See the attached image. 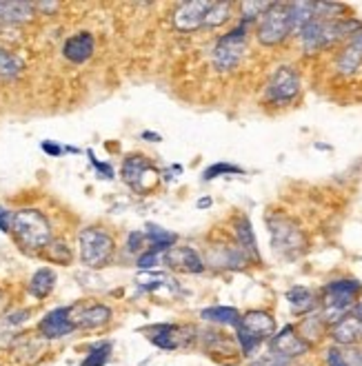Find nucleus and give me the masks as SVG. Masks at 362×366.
<instances>
[{"label":"nucleus","instance_id":"6e6552de","mask_svg":"<svg viewBox=\"0 0 362 366\" xmlns=\"http://www.w3.org/2000/svg\"><path fill=\"white\" fill-rule=\"evenodd\" d=\"M149 342L162 351H176V348H189L198 340V328L187 324H156L147 328Z\"/></svg>","mask_w":362,"mask_h":366},{"label":"nucleus","instance_id":"79ce46f5","mask_svg":"<svg viewBox=\"0 0 362 366\" xmlns=\"http://www.w3.org/2000/svg\"><path fill=\"white\" fill-rule=\"evenodd\" d=\"M27 318H29V311H16V313H9V315H7L5 324H7V326H18V324H23V322H27Z\"/></svg>","mask_w":362,"mask_h":366},{"label":"nucleus","instance_id":"58836bf2","mask_svg":"<svg viewBox=\"0 0 362 366\" xmlns=\"http://www.w3.org/2000/svg\"><path fill=\"white\" fill-rule=\"evenodd\" d=\"M251 366H291L289 360H283V358H278L273 353H267V355H262L258 358Z\"/></svg>","mask_w":362,"mask_h":366},{"label":"nucleus","instance_id":"c9c22d12","mask_svg":"<svg viewBox=\"0 0 362 366\" xmlns=\"http://www.w3.org/2000/svg\"><path fill=\"white\" fill-rule=\"evenodd\" d=\"M342 358L347 366H362V348L360 346H340Z\"/></svg>","mask_w":362,"mask_h":366},{"label":"nucleus","instance_id":"1a4fd4ad","mask_svg":"<svg viewBox=\"0 0 362 366\" xmlns=\"http://www.w3.org/2000/svg\"><path fill=\"white\" fill-rule=\"evenodd\" d=\"M300 93V76L293 67H278V72L271 76L269 85H267V100L271 105H289L291 100Z\"/></svg>","mask_w":362,"mask_h":366},{"label":"nucleus","instance_id":"9b49d317","mask_svg":"<svg viewBox=\"0 0 362 366\" xmlns=\"http://www.w3.org/2000/svg\"><path fill=\"white\" fill-rule=\"evenodd\" d=\"M120 176L127 185L131 189H136L138 193H147L145 180H149V185H156V180H158V171L152 166V162L140 154H131L125 158Z\"/></svg>","mask_w":362,"mask_h":366},{"label":"nucleus","instance_id":"f03ea898","mask_svg":"<svg viewBox=\"0 0 362 366\" xmlns=\"http://www.w3.org/2000/svg\"><path fill=\"white\" fill-rule=\"evenodd\" d=\"M360 293H362V285L358 280L344 278L329 282L322 289V299H320V315L327 322V326H334L342 318H347L353 311Z\"/></svg>","mask_w":362,"mask_h":366},{"label":"nucleus","instance_id":"412c9836","mask_svg":"<svg viewBox=\"0 0 362 366\" xmlns=\"http://www.w3.org/2000/svg\"><path fill=\"white\" fill-rule=\"evenodd\" d=\"M236 238H238V246L242 248V253L249 258V262H260V248H258V240H256V233H254V227L249 222L247 215H240L236 220Z\"/></svg>","mask_w":362,"mask_h":366},{"label":"nucleus","instance_id":"7c9ffc66","mask_svg":"<svg viewBox=\"0 0 362 366\" xmlns=\"http://www.w3.org/2000/svg\"><path fill=\"white\" fill-rule=\"evenodd\" d=\"M111 351H113L111 342H98L85 355V360L80 362V366H105L111 358Z\"/></svg>","mask_w":362,"mask_h":366},{"label":"nucleus","instance_id":"4c0bfd02","mask_svg":"<svg viewBox=\"0 0 362 366\" xmlns=\"http://www.w3.org/2000/svg\"><path fill=\"white\" fill-rule=\"evenodd\" d=\"M324 366H347V364H344L342 348H340V346L327 348V353H324Z\"/></svg>","mask_w":362,"mask_h":366},{"label":"nucleus","instance_id":"09e8293b","mask_svg":"<svg viewBox=\"0 0 362 366\" xmlns=\"http://www.w3.org/2000/svg\"><path fill=\"white\" fill-rule=\"evenodd\" d=\"M205 207H211V198H200L198 200V209H205Z\"/></svg>","mask_w":362,"mask_h":366},{"label":"nucleus","instance_id":"a18cd8bd","mask_svg":"<svg viewBox=\"0 0 362 366\" xmlns=\"http://www.w3.org/2000/svg\"><path fill=\"white\" fill-rule=\"evenodd\" d=\"M142 138H145V140H149V142H160V136H158V133H154V131H145V133H142Z\"/></svg>","mask_w":362,"mask_h":366},{"label":"nucleus","instance_id":"bb28decb","mask_svg":"<svg viewBox=\"0 0 362 366\" xmlns=\"http://www.w3.org/2000/svg\"><path fill=\"white\" fill-rule=\"evenodd\" d=\"M289 23H291V33H300V29L316 18V3H289Z\"/></svg>","mask_w":362,"mask_h":366},{"label":"nucleus","instance_id":"a878e982","mask_svg":"<svg viewBox=\"0 0 362 366\" xmlns=\"http://www.w3.org/2000/svg\"><path fill=\"white\" fill-rule=\"evenodd\" d=\"M54 287H56V273H54V269H49V266L38 269L29 280V293L34 295L36 299L47 297L49 293L54 291Z\"/></svg>","mask_w":362,"mask_h":366},{"label":"nucleus","instance_id":"a19ab883","mask_svg":"<svg viewBox=\"0 0 362 366\" xmlns=\"http://www.w3.org/2000/svg\"><path fill=\"white\" fill-rule=\"evenodd\" d=\"M87 156L91 158V164L98 169V173H103V178H107V180H111L113 178V169L109 164H105V162H98L96 158H94V151H87Z\"/></svg>","mask_w":362,"mask_h":366},{"label":"nucleus","instance_id":"8fccbe9b","mask_svg":"<svg viewBox=\"0 0 362 366\" xmlns=\"http://www.w3.org/2000/svg\"><path fill=\"white\" fill-rule=\"evenodd\" d=\"M298 366H314V364H298Z\"/></svg>","mask_w":362,"mask_h":366},{"label":"nucleus","instance_id":"c03bdc74","mask_svg":"<svg viewBox=\"0 0 362 366\" xmlns=\"http://www.w3.org/2000/svg\"><path fill=\"white\" fill-rule=\"evenodd\" d=\"M40 149L47 154V156H52V158H58V156H62V151L64 149L60 147V144H56V142H52V140H45L43 144H40Z\"/></svg>","mask_w":362,"mask_h":366},{"label":"nucleus","instance_id":"e433bc0d","mask_svg":"<svg viewBox=\"0 0 362 366\" xmlns=\"http://www.w3.org/2000/svg\"><path fill=\"white\" fill-rule=\"evenodd\" d=\"M160 262V253H156V251H152V248H147L145 253H140V258H138V266L142 271H149V269H154V266Z\"/></svg>","mask_w":362,"mask_h":366},{"label":"nucleus","instance_id":"c756f323","mask_svg":"<svg viewBox=\"0 0 362 366\" xmlns=\"http://www.w3.org/2000/svg\"><path fill=\"white\" fill-rule=\"evenodd\" d=\"M23 67H25V64H23V60H21L18 56L0 47V78L11 80V78H16V76H21Z\"/></svg>","mask_w":362,"mask_h":366},{"label":"nucleus","instance_id":"6ab92c4d","mask_svg":"<svg viewBox=\"0 0 362 366\" xmlns=\"http://www.w3.org/2000/svg\"><path fill=\"white\" fill-rule=\"evenodd\" d=\"M207 262L209 266H218V269H242L249 258L242 253L240 246H213Z\"/></svg>","mask_w":362,"mask_h":366},{"label":"nucleus","instance_id":"aec40b11","mask_svg":"<svg viewBox=\"0 0 362 366\" xmlns=\"http://www.w3.org/2000/svg\"><path fill=\"white\" fill-rule=\"evenodd\" d=\"M360 64H362V31H358L356 36L349 38L347 47H344L338 56L336 69L342 76H351L356 74V69H360Z\"/></svg>","mask_w":362,"mask_h":366},{"label":"nucleus","instance_id":"4be33fe9","mask_svg":"<svg viewBox=\"0 0 362 366\" xmlns=\"http://www.w3.org/2000/svg\"><path fill=\"white\" fill-rule=\"evenodd\" d=\"M34 3H23V0H0V23L18 25L34 18Z\"/></svg>","mask_w":362,"mask_h":366},{"label":"nucleus","instance_id":"7ed1b4c3","mask_svg":"<svg viewBox=\"0 0 362 366\" xmlns=\"http://www.w3.org/2000/svg\"><path fill=\"white\" fill-rule=\"evenodd\" d=\"M11 233L27 251H40L52 242V224L38 209H21L13 213Z\"/></svg>","mask_w":362,"mask_h":366},{"label":"nucleus","instance_id":"2eb2a0df","mask_svg":"<svg viewBox=\"0 0 362 366\" xmlns=\"http://www.w3.org/2000/svg\"><path fill=\"white\" fill-rule=\"evenodd\" d=\"M164 264H169L171 269L183 271V273H203L205 262L198 256V251L191 246H171L169 251L162 253Z\"/></svg>","mask_w":362,"mask_h":366},{"label":"nucleus","instance_id":"5701e85b","mask_svg":"<svg viewBox=\"0 0 362 366\" xmlns=\"http://www.w3.org/2000/svg\"><path fill=\"white\" fill-rule=\"evenodd\" d=\"M285 297L291 307V313H295V315H309V313L318 311V297L307 287H291Z\"/></svg>","mask_w":362,"mask_h":366},{"label":"nucleus","instance_id":"20e7f679","mask_svg":"<svg viewBox=\"0 0 362 366\" xmlns=\"http://www.w3.org/2000/svg\"><path fill=\"white\" fill-rule=\"evenodd\" d=\"M80 244V262L89 266V269H103L107 266L116 253V242L109 236L105 229L98 227H87L80 231L78 236Z\"/></svg>","mask_w":362,"mask_h":366},{"label":"nucleus","instance_id":"f3484780","mask_svg":"<svg viewBox=\"0 0 362 366\" xmlns=\"http://www.w3.org/2000/svg\"><path fill=\"white\" fill-rule=\"evenodd\" d=\"M96 52V40L89 31H80L76 36H69L62 45V56L74 64L87 62Z\"/></svg>","mask_w":362,"mask_h":366},{"label":"nucleus","instance_id":"f8f14e48","mask_svg":"<svg viewBox=\"0 0 362 366\" xmlns=\"http://www.w3.org/2000/svg\"><path fill=\"white\" fill-rule=\"evenodd\" d=\"M74 331H76V324L72 318V307L52 309L38 322V333L45 340H62V338L72 336Z\"/></svg>","mask_w":362,"mask_h":366},{"label":"nucleus","instance_id":"39448f33","mask_svg":"<svg viewBox=\"0 0 362 366\" xmlns=\"http://www.w3.org/2000/svg\"><path fill=\"white\" fill-rule=\"evenodd\" d=\"M244 52H247V25L240 23L236 29L218 38L211 54L213 67H216L218 72H234L240 64Z\"/></svg>","mask_w":362,"mask_h":366},{"label":"nucleus","instance_id":"0eeeda50","mask_svg":"<svg viewBox=\"0 0 362 366\" xmlns=\"http://www.w3.org/2000/svg\"><path fill=\"white\" fill-rule=\"evenodd\" d=\"M289 33H291V23H289L287 5L273 3L265 13L260 16L258 31H256L258 42L265 45V47H273V45H281Z\"/></svg>","mask_w":362,"mask_h":366},{"label":"nucleus","instance_id":"9d476101","mask_svg":"<svg viewBox=\"0 0 362 366\" xmlns=\"http://www.w3.org/2000/svg\"><path fill=\"white\" fill-rule=\"evenodd\" d=\"M311 351V346L298 336L295 326L287 324L281 331H276V336L269 340V353L283 358V360H295V358H302Z\"/></svg>","mask_w":362,"mask_h":366},{"label":"nucleus","instance_id":"423d86ee","mask_svg":"<svg viewBox=\"0 0 362 366\" xmlns=\"http://www.w3.org/2000/svg\"><path fill=\"white\" fill-rule=\"evenodd\" d=\"M269 233H271V244L276 253H283L285 258H295L305 251V236L293 220L285 218V215H276L269 218Z\"/></svg>","mask_w":362,"mask_h":366},{"label":"nucleus","instance_id":"4468645a","mask_svg":"<svg viewBox=\"0 0 362 366\" xmlns=\"http://www.w3.org/2000/svg\"><path fill=\"white\" fill-rule=\"evenodd\" d=\"M211 7V0H191V3L178 5L174 13V25L180 31H193L205 25V16Z\"/></svg>","mask_w":362,"mask_h":366},{"label":"nucleus","instance_id":"b1692460","mask_svg":"<svg viewBox=\"0 0 362 366\" xmlns=\"http://www.w3.org/2000/svg\"><path fill=\"white\" fill-rule=\"evenodd\" d=\"M327 322L322 320V315H320V311H314V313H309V315H305V318L300 320V324H298V336L309 344V346H316L324 336H327Z\"/></svg>","mask_w":362,"mask_h":366},{"label":"nucleus","instance_id":"c85d7f7f","mask_svg":"<svg viewBox=\"0 0 362 366\" xmlns=\"http://www.w3.org/2000/svg\"><path fill=\"white\" fill-rule=\"evenodd\" d=\"M145 238H149V242H152V251L164 253V251H169V248L174 246V242H176V233L164 231V229L158 227V224H147V229H145Z\"/></svg>","mask_w":362,"mask_h":366},{"label":"nucleus","instance_id":"72a5a7b5","mask_svg":"<svg viewBox=\"0 0 362 366\" xmlns=\"http://www.w3.org/2000/svg\"><path fill=\"white\" fill-rule=\"evenodd\" d=\"M232 173H244V171L240 169V166H236V164L216 162V164H211L209 169H205L203 180H213V178H218V176H232Z\"/></svg>","mask_w":362,"mask_h":366},{"label":"nucleus","instance_id":"a211bd4d","mask_svg":"<svg viewBox=\"0 0 362 366\" xmlns=\"http://www.w3.org/2000/svg\"><path fill=\"white\" fill-rule=\"evenodd\" d=\"M329 336L336 342V346H356L362 340V320L349 313L334 326H329Z\"/></svg>","mask_w":362,"mask_h":366},{"label":"nucleus","instance_id":"f704fd0d","mask_svg":"<svg viewBox=\"0 0 362 366\" xmlns=\"http://www.w3.org/2000/svg\"><path fill=\"white\" fill-rule=\"evenodd\" d=\"M273 3H242L240 9H242V23L249 25L251 21L260 18L262 13H265Z\"/></svg>","mask_w":362,"mask_h":366},{"label":"nucleus","instance_id":"37998d69","mask_svg":"<svg viewBox=\"0 0 362 366\" xmlns=\"http://www.w3.org/2000/svg\"><path fill=\"white\" fill-rule=\"evenodd\" d=\"M11 220H13V213L5 207H0V231L9 233L11 231Z\"/></svg>","mask_w":362,"mask_h":366},{"label":"nucleus","instance_id":"de8ad7c7","mask_svg":"<svg viewBox=\"0 0 362 366\" xmlns=\"http://www.w3.org/2000/svg\"><path fill=\"white\" fill-rule=\"evenodd\" d=\"M351 313L356 315V318H360V320H362V297L356 302V307H353V311H351Z\"/></svg>","mask_w":362,"mask_h":366},{"label":"nucleus","instance_id":"393cba45","mask_svg":"<svg viewBox=\"0 0 362 366\" xmlns=\"http://www.w3.org/2000/svg\"><path fill=\"white\" fill-rule=\"evenodd\" d=\"M200 318L209 324H220V326H238L240 324V311L234 307H207L200 311Z\"/></svg>","mask_w":362,"mask_h":366},{"label":"nucleus","instance_id":"49530a36","mask_svg":"<svg viewBox=\"0 0 362 366\" xmlns=\"http://www.w3.org/2000/svg\"><path fill=\"white\" fill-rule=\"evenodd\" d=\"M36 7L45 9V11H54V9H58V3H38Z\"/></svg>","mask_w":362,"mask_h":366},{"label":"nucleus","instance_id":"2f4dec72","mask_svg":"<svg viewBox=\"0 0 362 366\" xmlns=\"http://www.w3.org/2000/svg\"><path fill=\"white\" fill-rule=\"evenodd\" d=\"M229 13H232V3H211L207 16H205V25L207 27H220L222 23L229 21Z\"/></svg>","mask_w":362,"mask_h":366},{"label":"nucleus","instance_id":"dca6fc26","mask_svg":"<svg viewBox=\"0 0 362 366\" xmlns=\"http://www.w3.org/2000/svg\"><path fill=\"white\" fill-rule=\"evenodd\" d=\"M72 318L78 328H101L111 322V309L105 304H91V307H72Z\"/></svg>","mask_w":362,"mask_h":366},{"label":"nucleus","instance_id":"473e14b6","mask_svg":"<svg viewBox=\"0 0 362 366\" xmlns=\"http://www.w3.org/2000/svg\"><path fill=\"white\" fill-rule=\"evenodd\" d=\"M45 256H47V260H52L56 264H69L72 262V248L64 242H49L45 246Z\"/></svg>","mask_w":362,"mask_h":366},{"label":"nucleus","instance_id":"ddd939ff","mask_svg":"<svg viewBox=\"0 0 362 366\" xmlns=\"http://www.w3.org/2000/svg\"><path fill=\"white\" fill-rule=\"evenodd\" d=\"M236 328H242L244 333H249L251 338H256L260 344H265L276 336V320L271 313L256 309V311H247Z\"/></svg>","mask_w":362,"mask_h":366},{"label":"nucleus","instance_id":"f257e3e1","mask_svg":"<svg viewBox=\"0 0 362 366\" xmlns=\"http://www.w3.org/2000/svg\"><path fill=\"white\" fill-rule=\"evenodd\" d=\"M362 31V23L356 18H334V21H322L314 18L300 29V42L307 54H318L320 49L334 45L342 38L356 36Z\"/></svg>","mask_w":362,"mask_h":366},{"label":"nucleus","instance_id":"ea45409f","mask_svg":"<svg viewBox=\"0 0 362 366\" xmlns=\"http://www.w3.org/2000/svg\"><path fill=\"white\" fill-rule=\"evenodd\" d=\"M145 240V231H138V233H129V240H127V248L131 253L140 251V244Z\"/></svg>","mask_w":362,"mask_h":366},{"label":"nucleus","instance_id":"cd10ccee","mask_svg":"<svg viewBox=\"0 0 362 366\" xmlns=\"http://www.w3.org/2000/svg\"><path fill=\"white\" fill-rule=\"evenodd\" d=\"M203 340H205L207 351H213V353H238L236 338H229L227 333L207 331V333H203Z\"/></svg>","mask_w":362,"mask_h":366}]
</instances>
